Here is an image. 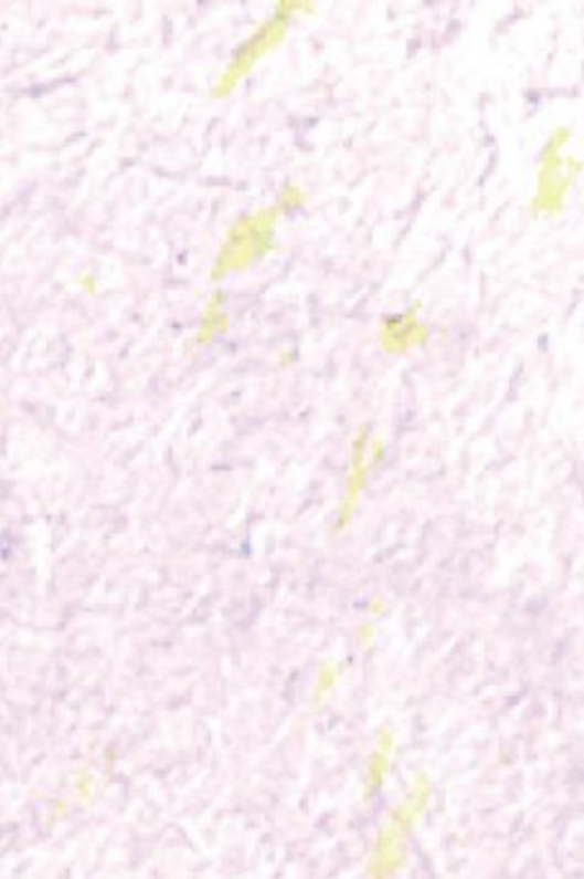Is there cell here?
<instances>
[{"label": "cell", "instance_id": "6da1fadb", "mask_svg": "<svg viewBox=\"0 0 584 879\" xmlns=\"http://www.w3.org/2000/svg\"><path fill=\"white\" fill-rule=\"evenodd\" d=\"M274 222H276V209H263L258 214L245 217L237 228H232V232L222 245L214 276L227 274V271H237L247 266L251 261L261 259V255L270 248V240H274Z\"/></svg>", "mask_w": 584, "mask_h": 879}, {"label": "cell", "instance_id": "7a4b0ae2", "mask_svg": "<svg viewBox=\"0 0 584 879\" xmlns=\"http://www.w3.org/2000/svg\"><path fill=\"white\" fill-rule=\"evenodd\" d=\"M301 8H309V6H301V3H278L276 6V11L270 13V19L263 23V27L255 31V34L247 39L243 46H240L235 60L230 62L227 70H224L222 81L214 91L216 96H224V93L235 88V83L247 73V67L255 65V60H258L261 54H266L270 46L276 44V39L284 34L286 23H289V13L301 11Z\"/></svg>", "mask_w": 584, "mask_h": 879}, {"label": "cell", "instance_id": "3957f363", "mask_svg": "<svg viewBox=\"0 0 584 879\" xmlns=\"http://www.w3.org/2000/svg\"><path fill=\"white\" fill-rule=\"evenodd\" d=\"M559 137L562 132H556V137L551 139V145L543 153V166L539 174V197H535V209L539 212H556L564 205V193L570 189L572 176L577 174L580 160L570 158L564 160L559 155Z\"/></svg>", "mask_w": 584, "mask_h": 879}, {"label": "cell", "instance_id": "277c9868", "mask_svg": "<svg viewBox=\"0 0 584 879\" xmlns=\"http://www.w3.org/2000/svg\"><path fill=\"white\" fill-rule=\"evenodd\" d=\"M381 338H384V346L389 352H404V348L415 346L417 341L425 338V325H420L415 321V313L410 310V313H404L400 317H392V321L384 325V336Z\"/></svg>", "mask_w": 584, "mask_h": 879}, {"label": "cell", "instance_id": "5b68a950", "mask_svg": "<svg viewBox=\"0 0 584 879\" xmlns=\"http://www.w3.org/2000/svg\"><path fill=\"white\" fill-rule=\"evenodd\" d=\"M363 443H365V433L361 431V437H358V443L353 447V470H350V482H348V505H346V513L353 509L355 498H358V490L363 485V462H365V454H363Z\"/></svg>", "mask_w": 584, "mask_h": 879}, {"label": "cell", "instance_id": "8992f818", "mask_svg": "<svg viewBox=\"0 0 584 879\" xmlns=\"http://www.w3.org/2000/svg\"><path fill=\"white\" fill-rule=\"evenodd\" d=\"M224 325H227V317L222 315V307H220V294H216V297L209 302V307H206V315H204V325H201V341H206V338H212V336H216V333L220 331H224Z\"/></svg>", "mask_w": 584, "mask_h": 879}]
</instances>
